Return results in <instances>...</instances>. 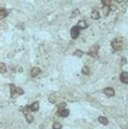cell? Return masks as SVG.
<instances>
[{"label":"cell","instance_id":"obj_11","mask_svg":"<svg viewBox=\"0 0 128 129\" xmlns=\"http://www.w3.org/2000/svg\"><path fill=\"white\" fill-rule=\"evenodd\" d=\"M78 27H79V28H87V23H86V22L85 21H79L78 22Z\"/></svg>","mask_w":128,"mask_h":129},{"label":"cell","instance_id":"obj_19","mask_svg":"<svg viewBox=\"0 0 128 129\" xmlns=\"http://www.w3.org/2000/svg\"><path fill=\"white\" fill-rule=\"evenodd\" d=\"M0 67H1V74H5V63H1V64H0Z\"/></svg>","mask_w":128,"mask_h":129},{"label":"cell","instance_id":"obj_16","mask_svg":"<svg viewBox=\"0 0 128 129\" xmlns=\"http://www.w3.org/2000/svg\"><path fill=\"white\" fill-rule=\"evenodd\" d=\"M82 72V74H85V75H88V74H89V68H88L87 66H84Z\"/></svg>","mask_w":128,"mask_h":129},{"label":"cell","instance_id":"obj_14","mask_svg":"<svg viewBox=\"0 0 128 129\" xmlns=\"http://www.w3.org/2000/svg\"><path fill=\"white\" fill-rule=\"evenodd\" d=\"M102 3L104 5H106V7H110L112 4V0H102Z\"/></svg>","mask_w":128,"mask_h":129},{"label":"cell","instance_id":"obj_4","mask_svg":"<svg viewBox=\"0 0 128 129\" xmlns=\"http://www.w3.org/2000/svg\"><path fill=\"white\" fill-rule=\"evenodd\" d=\"M41 73L40 68H38V67H34V68H32L31 71V76L32 77H36V76H38L39 74Z\"/></svg>","mask_w":128,"mask_h":129},{"label":"cell","instance_id":"obj_6","mask_svg":"<svg viewBox=\"0 0 128 129\" xmlns=\"http://www.w3.org/2000/svg\"><path fill=\"white\" fill-rule=\"evenodd\" d=\"M120 80L124 84H128V73L127 72H123L120 74Z\"/></svg>","mask_w":128,"mask_h":129},{"label":"cell","instance_id":"obj_18","mask_svg":"<svg viewBox=\"0 0 128 129\" xmlns=\"http://www.w3.org/2000/svg\"><path fill=\"white\" fill-rule=\"evenodd\" d=\"M26 119H27L28 123H32L34 118H33V116H32V115H29V114H26Z\"/></svg>","mask_w":128,"mask_h":129},{"label":"cell","instance_id":"obj_13","mask_svg":"<svg viewBox=\"0 0 128 129\" xmlns=\"http://www.w3.org/2000/svg\"><path fill=\"white\" fill-rule=\"evenodd\" d=\"M102 11H103V14L106 16L109 13H110V7H106V5H104V7H103V9H102Z\"/></svg>","mask_w":128,"mask_h":129},{"label":"cell","instance_id":"obj_15","mask_svg":"<svg viewBox=\"0 0 128 129\" xmlns=\"http://www.w3.org/2000/svg\"><path fill=\"white\" fill-rule=\"evenodd\" d=\"M74 54H75V57H82V55H84V52L80 51V50H76V51L74 52Z\"/></svg>","mask_w":128,"mask_h":129},{"label":"cell","instance_id":"obj_3","mask_svg":"<svg viewBox=\"0 0 128 129\" xmlns=\"http://www.w3.org/2000/svg\"><path fill=\"white\" fill-rule=\"evenodd\" d=\"M99 51V46L98 44H95V46H92L89 50V55H92V57H96Z\"/></svg>","mask_w":128,"mask_h":129},{"label":"cell","instance_id":"obj_17","mask_svg":"<svg viewBox=\"0 0 128 129\" xmlns=\"http://www.w3.org/2000/svg\"><path fill=\"white\" fill-rule=\"evenodd\" d=\"M62 128V126H61V124L60 123H58V121H55L53 124V129H61Z\"/></svg>","mask_w":128,"mask_h":129},{"label":"cell","instance_id":"obj_5","mask_svg":"<svg viewBox=\"0 0 128 129\" xmlns=\"http://www.w3.org/2000/svg\"><path fill=\"white\" fill-rule=\"evenodd\" d=\"M103 92H104L108 97H113L114 94H115V91H114V89H113V88H105Z\"/></svg>","mask_w":128,"mask_h":129},{"label":"cell","instance_id":"obj_7","mask_svg":"<svg viewBox=\"0 0 128 129\" xmlns=\"http://www.w3.org/2000/svg\"><path fill=\"white\" fill-rule=\"evenodd\" d=\"M69 111L67 110V108H61L59 111V115L62 117H66L69 116Z\"/></svg>","mask_w":128,"mask_h":129},{"label":"cell","instance_id":"obj_10","mask_svg":"<svg viewBox=\"0 0 128 129\" xmlns=\"http://www.w3.org/2000/svg\"><path fill=\"white\" fill-rule=\"evenodd\" d=\"M91 18H93V20H98V18H100V13L98 12V11H92L91 12Z\"/></svg>","mask_w":128,"mask_h":129},{"label":"cell","instance_id":"obj_9","mask_svg":"<svg viewBox=\"0 0 128 129\" xmlns=\"http://www.w3.org/2000/svg\"><path fill=\"white\" fill-rule=\"evenodd\" d=\"M98 120L100 121L102 125H108V124H109L108 118H106V117H104V116H100L99 118H98Z\"/></svg>","mask_w":128,"mask_h":129},{"label":"cell","instance_id":"obj_2","mask_svg":"<svg viewBox=\"0 0 128 129\" xmlns=\"http://www.w3.org/2000/svg\"><path fill=\"white\" fill-rule=\"evenodd\" d=\"M112 48L115 50V51L122 50V44H120V42H118V39H115V40L112 41Z\"/></svg>","mask_w":128,"mask_h":129},{"label":"cell","instance_id":"obj_12","mask_svg":"<svg viewBox=\"0 0 128 129\" xmlns=\"http://www.w3.org/2000/svg\"><path fill=\"white\" fill-rule=\"evenodd\" d=\"M8 15V11L7 10H1L0 11V18H1V20H2V18H5V16H7Z\"/></svg>","mask_w":128,"mask_h":129},{"label":"cell","instance_id":"obj_8","mask_svg":"<svg viewBox=\"0 0 128 129\" xmlns=\"http://www.w3.org/2000/svg\"><path fill=\"white\" fill-rule=\"evenodd\" d=\"M38 108H39L38 102H34V103L31 105V111H33V112H37L38 111Z\"/></svg>","mask_w":128,"mask_h":129},{"label":"cell","instance_id":"obj_1","mask_svg":"<svg viewBox=\"0 0 128 129\" xmlns=\"http://www.w3.org/2000/svg\"><path fill=\"white\" fill-rule=\"evenodd\" d=\"M79 27L78 26H74L72 29H71V36H72L73 39H76L77 37L79 36Z\"/></svg>","mask_w":128,"mask_h":129}]
</instances>
